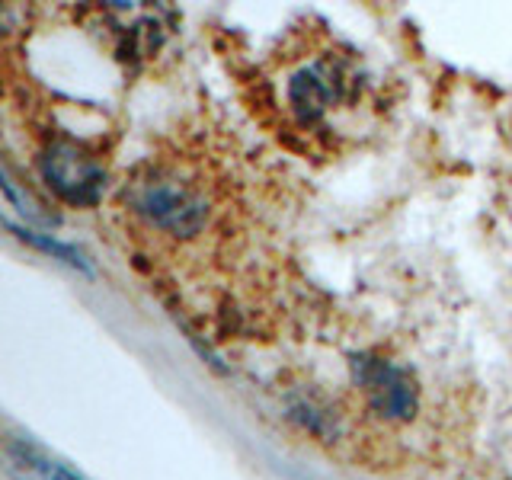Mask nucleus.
Wrapping results in <instances>:
<instances>
[{
    "mask_svg": "<svg viewBox=\"0 0 512 480\" xmlns=\"http://www.w3.org/2000/svg\"><path fill=\"white\" fill-rule=\"evenodd\" d=\"M135 212L151 224L154 231L170 237H192L205 228V199L196 189L180 180H148L135 189L132 196Z\"/></svg>",
    "mask_w": 512,
    "mask_h": 480,
    "instance_id": "nucleus-1",
    "label": "nucleus"
},
{
    "mask_svg": "<svg viewBox=\"0 0 512 480\" xmlns=\"http://www.w3.org/2000/svg\"><path fill=\"white\" fill-rule=\"evenodd\" d=\"M356 384L365 391L368 407L384 416V420H410L416 413V404H420L416 381L410 378V372H404V368L388 359H356Z\"/></svg>",
    "mask_w": 512,
    "mask_h": 480,
    "instance_id": "nucleus-2",
    "label": "nucleus"
},
{
    "mask_svg": "<svg viewBox=\"0 0 512 480\" xmlns=\"http://www.w3.org/2000/svg\"><path fill=\"white\" fill-rule=\"evenodd\" d=\"M39 167H42L45 183L52 186L64 202L93 205L100 199L106 173L90 154L80 151L77 144H71V141L52 144V148L42 154Z\"/></svg>",
    "mask_w": 512,
    "mask_h": 480,
    "instance_id": "nucleus-3",
    "label": "nucleus"
},
{
    "mask_svg": "<svg viewBox=\"0 0 512 480\" xmlns=\"http://www.w3.org/2000/svg\"><path fill=\"white\" fill-rule=\"evenodd\" d=\"M330 96H333L330 77L320 68H304L301 74L292 77V87H288V100H292L295 112L304 122L324 116L330 109Z\"/></svg>",
    "mask_w": 512,
    "mask_h": 480,
    "instance_id": "nucleus-4",
    "label": "nucleus"
},
{
    "mask_svg": "<svg viewBox=\"0 0 512 480\" xmlns=\"http://www.w3.org/2000/svg\"><path fill=\"white\" fill-rule=\"evenodd\" d=\"M7 461L10 471L20 480H80L74 471H68L64 464L45 458L36 448H29L23 442H7Z\"/></svg>",
    "mask_w": 512,
    "mask_h": 480,
    "instance_id": "nucleus-5",
    "label": "nucleus"
}]
</instances>
